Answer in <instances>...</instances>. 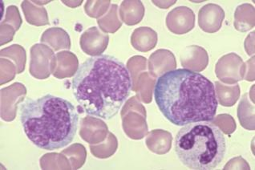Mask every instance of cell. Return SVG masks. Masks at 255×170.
<instances>
[{"label": "cell", "instance_id": "obj_1", "mask_svg": "<svg viewBox=\"0 0 255 170\" xmlns=\"http://www.w3.org/2000/svg\"><path fill=\"white\" fill-rule=\"evenodd\" d=\"M132 85L127 67L109 55L88 59L72 81V92L83 110L105 120L118 115L129 97Z\"/></svg>", "mask_w": 255, "mask_h": 170}, {"label": "cell", "instance_id": "obj_2", "mask_svg": "<svg viewBox=\"0 0 255 170\" xmlns=\"http://www.w3.org/2000/svg\"><path fill=\"white\" fill-rule=\"evenodd\" d=\"M154 98L164 117L177 126L211 121L218 109L213 83L199 72L185 68L158 77Z\"/></svg>", "mask_w": 255, "mask_h": 170}, {"label": "cell", "instance_id": "obj_3", "mask_svg": "<svg viewBox=\"0 0 255 170\" xmlns=\"http://www.w3.org/2000/svg\"><path fill=\"white\" fill-rule=\"evenodd\" d=\"M19 117L29 141L42 150L66 147L78 129L79 115L74 105L51 94L27 99L20 105Z\"/></svg>", "mask_w": 255, "mask_h": 170}, {"label": "cell", "instance_id": "obj_4", "mask_svg": "<svg viewBox=\"0 0 255 170\" xmlns=\"http://www.w3.org/2000/svg\"><path fill=\"white\" fill-rule=\"evenodd\" d=\"M175 152L180 162L191 170L216 168L224 158L227 144L220 129L210 121L189 124L177 133Z\"/></svg>", "mask_w": 255, "mask_h": 170}, {"label": "cell", "instance_id": "obj_5", "mask_svg": "<svg viewBox=\"0 0 255 170\" xmlns=\"http://www.w3.org/2000/svg\"><path fill=\"white\" fill-rule=\"evenodd\" d=\"M30 74L38 80H45L56 69V56L53 50L43 43L31 47Z\"/></svg>", "mask_w": 255, "mask_h": 170}, {"label": "cell", "instance_id": "obj_6", "mask_svg": "<svg viewBox=\"0 0 255 170\" xmlns=\"http://www.w3.org/2000/svg\"><path fill=\"white\" fill-rule=\"evenodd\" d=\"M245 64L239 55L235 52L221 57L215 66V74L218 79L227 84H238L244 79Z\"/></svg>", "mask_w": 255, "mask_h": 170}, {"label": "cell", "instance_id": "obj_7", "mask_svg": "<svg viewBox=\"0 0 255 170\" xmlns=\"http://www.w3.org/2000/svg\"><path fill=\"white\" fill-rule=\"evenodd\" d=\"M27 89L20 83H14L1 90V116L2 119L11 121L16 116L17 105L23 101Z\"/></svg>", "mask_w": 255, "mask_h": 170}, {"label": "cell", "instance_id": "obj_8", "mask_svg": "<svg viewBox=\"0 0 255 170\" xmlns=\"http://www.w3.org/2000/svg\"><path fill=\"white\" fill-rule=\"evenodd\" d=\"M165 23L171 32L176 35H184L194 29L195 14L188 6H177L167 14Z\"/></svg>", "mask_w": 255, "mask_h": 170}, {"label": "cell", "instance_id": "obj_9", "mask_svg": "<svg viewBox=\"0 0 255 170\" xmlns=\"http://www.w3.org/2000/svg\"><path fill=\"white\" fill-rule=\"evenodd\" d=\"M109 43V36L98 27H92L83 32L80 39V45L87 55L99 56L104 53Z\"/></svg>", "mask_w": 255, "mask_h": 170}, {"label": "cell", "instance_id": "obj_10", "mask_svg": "<svg viewBox=\"0 0 255 170\" xmlns=\"http://www.w3.org/2000/svg\"><path fill=\"white\" fill-rule=\"evenodd\" d=\"M109 133L107 125L100 118L87 116L81 120L80 136L87 143H101L106 139Z\"/></svg>", "mask_w": 255, "mask_h": 170}, {"label": "cell", "instance_id": "obj_11", "mask_svg": "<svg viewBox=\"0 0 255 170\" xmlns=\"http://www.w3.org/2000/svg\"><path fill=\"white\" fill-rule=\"evenodd\" d=\"M224 19V10L214 3L205 5L198 12V25L206 33L212 34L219 31Z\"/></svg>", "mask_w": 255, "mask_h": 170}, {"label": "cell", "instance_id": "obj_12", "mask_svg": "<svg viewBox=\"0 0 255 170\" xmlns=\"http://www.w3.org/2000/svg\"><path fill=\"white\" fill-rule=\"evenodd\" d=\"M181 63L185 69L194 72H202L208 66V53L201 46H189L181 52Z\"/></svg>", "mask_w": 255, "mask_h": 170}, {"label": "cell", "instance_id": "obj_13", "mask_svg": "<svg viewBox=\"0 0 255 170\" xmlns=\"http://www.w3.org/2000/svg\"><path fill=\"white\" fill-rule=\"evenodd\" d=\"M148 66L149 75L157 78L165 72L176 69L177 61L173 52L169 50L160 49L149 56Z\"/></svg>", "mask_w": 255, "mask_h": 170}, {"label": "cell", "instance_id": "obj_14", "mask_svg": "<svg viewBox=\"0 0 255 170\" xmlns=\"http://www.w3.org/2000/svg\"><path fill=\"white\" fill-rule=\"evenodd\" d=\"M122 118L124 132L132 140H140L148 134L146 117L134 111L126 113Z\"/></svg>", "mask_w": 255, "mask_h": 170}, {"label": "cell", "instance_id": "obj_15", "mask_svg": "<svg viewBox=\"0 0 255 170\" xmlns=\"http://www.w3.org/2000/svg\"><path fill=\"white\" fill-rule=\"evenodd\" d=\"M56 69L53 75L56 78H69L76 75L79 69L78 58L72 51H60L56 54Z\"/></svg>", "mask_w": 255, "mask_h": 170}, {"label": "cell", "instance_id": "obj_16", "mask_svg": "<svg viewBox=\"0 0 255 170\" xmlns=\"http://www.w3.org/2000/svg\"><path fill=\"white\" fill-rule=\"evenodd\" d=\"M145 144L153 154L164 155L170 151L173 137L169 132L163 129H155L147 134Z\"/></svg>", "mask_w": 255, "mask_h": 170}, {"label": "cell", "instance_id": "obj_17", "mask_svg": "<svg viewBox=\"0 0 255 170\" xmlns=\"http://www.w3.org/2000/svg\"><path fill=\"white\" fill-rule=\"evenodd\" d=\"M157 33L148 27H140L134 30L131 36L132 47L137 51L147 52L156 47Z\"/></svg>", "mask_w": 255, "mask_h": 170}, {"label": "cell", "instance_id": "obj_18", "mask_svg": "<svg viewBox=\"0 0 255 170\" xmlns=\"http://www.w3.org/2000/svg\"><path fill=\"white\" fill-rule=\"evenodd\" d=\"M40 41L52 47L56 51L70 49L71 47L70 36L61 27H54L47 29L43 33Z\"/></svg>", "mask_w": 255, "mask_h": 170}, {"label": "cell", "instance_id": "obj_19", "mask_svg": "<svg viewBox=\"0 0 255 170\" xmlns=\"http://www.w3.org/2000/svg\"><path fill=\"white\" fill-rule=\"evenodd\" d=\"M144 6L140 1H123L120 7V17L126 24L133 26L142 20Z\"/></svg>", "mask_w": 255, "mask_h": 170}, {"label": "cell", "instance_id": "obj_20", "mask_svg": "<svg viewBox=\"0 0 255 170\" xmlns=\"http://www.w3.org/2000/svg\"><path fill=\"white\" fill-rule=\"evenodd\" d=\"M255 7L250 3L239 5L235 12V28L241 32H247L255 25Z\"/></svg>", "mask_w": 255, "mask_h": 170}, {"label": "cell", "instance_id": "obj_21", "mask_svg": "<svg viewBox=\"0 0 255 170\" xmlns=\"http://www.w3.org/2000/svg\"><path fill=\"white\" fill-rule=\"evenodd\" d=\"M215 88L217 101L222 106L232 107L239 101L240 97V87L239 84L226 85L219 81H216Z\"/></svg>", "mask_w": 255, "mask_h": 170}, {"label": "cell", "instance_id": "obj_22", "mask_svg": "<svg viewBox=\"0 0 255 170\" xmlns=\"http://www.w3.org/2000/svg\"><path fill=\"white\" fill-rule=\"evenodd\" d=\"M238 117L242 127L247 130H255V105L249 94L246 93L241 99L238 107Z\"/></svg>", "mask_w": 255, "mask_h": 170}, {"label": "cell", "instance_id": "obj_23", "mask_svg": "<svg viewBox=\"0 0 255 170\" xmlns=\"http://www.w3.org/2000/svg\"><path fill=\"white\" fill-rule=\"evenodd\" d=\"M156 78L152 77L149 73L143 72L138 76L136 86L134 92H136V97L139 101H143L145 104H149L152 101V95L155 86Z\"/></svg>", "mask_w": 255, "mask_h": 170}, {"label": "cell", "instance_id": "obj_24", "mask_svg": "<svg viewBox=\"0 0 255 170\" xmlns=\"http://www.w3.org/2000/svg\"><path fill=\"white\" fill-rule=\"evenodd\" d=\"M21 6L27 23L35 26L49 24L47 10L43 6L39 7L30 1H23Z\"/></svg>", "mask_w": 255, "mask_h": 170}, {"label": "cell", "instance_id": "obj_25", "mask_svg": "<svg viewBox=\"0 0 255 170\" xmlns=\"http://www.w3.org/2000/svg\"><path fill=\"white\" fill-rule=\"evenodd\" d=\"M118 148V138L112 133H109L107 138L101 143L90 145V151L95 158L106 159L113 156Z\"/></svg>", "mask_w": 255, "mask_h": 170}, {"label": "cell", "instance_id": "obj_26", "mask_svg": "<svg viewBox=\"0 0 255 170\" xmlns=\"http://www.w3.org/2000/svg\"><path fill=\"white\" fill-rule=\"evenodd\" d=\"M97 23L100 28L105 33H115L122 27V22L118 17V6L117 4H112L108 12L98 18Z\"/></svg>", "mask_w": 255, "mask_h": 170}, {"label": "cell", "instance_id": "obj_27", "mask_svg": "<svg viewBox=\"0 0 255 170\" xmlns=\"http://www.w3.org/2000/svg\"><path fill=\"white\" fill-rule=\"evenodd\" d=\"M1 58H8L13 60L16 67V73L20 74L24 71L26 64V51L22 46L18 44L1 50Z\"/></svg>", "mask_w": 255, "mask_h": 170}, {"label": "cell", "instance_id": "obj_28", "mask_svg": "<svg viewBox=\"0 0 255 170\" xmlns=\"http://www.w3.org/2000/svg\"><path fill=\"white\" fill-rule=\"evenodd\" d=\"M61 154L68 158L72 166V170L81 169L86 161V150L81 144H73L66 150H63Z\"/></svg>", "mask_w": 255, "mask_h": 170}, {"label": "cell", "instance_id": "obj_29", "mask_svg": "<svg viewBox=\"0 0 255 170\" xmlns=\"http://www.w3.org/2000/svg\"><path fill=\"white\" fill-rule=\"evenodd\" d=\"M127 68L129 72L131 79H132V90H133L134 88L136 86L138 76H140V74L142 73V72L146 70V58L140 56V55L132 56L128 61Z\"/></svg>", "mask_w": 255, "mask_h": 170}, {"label": "cell", "instance_id": "obj_30", "mask_svg": "<svg viewBox=\"0 0 255 170\" xmlns=\"http://www.w3.org/2000/svg\"><path fill=\"white\" fill-rule=\"evenodd\" d=\"M214 125L222 132V134L231 135L237 129L236 122L234 117L230 114H219L214 117L211 121Z\"/></svg>", "mask_w": 255, "mask_h": 170}, {"label": "cell", "instance_id": "obj_31", "mask_svg": "<svg viewBox=\"0 0 255 170\" xmlns=\"http://www.w3.org/2000/svg\"><path fill=\"white\" fill-rule=\"evenodd\" d=\"M111 1H87L85 6L86 14L92 18H99L109 10Z\"/></svg>", "mask_w": 255, "mask_h": 170}, {"label": "cell", "instance_id": "obj_32", "mask_svg": "<svg viewBox=\"0 0 255 170\" xmlns=\"http://www.w3.org/2000/svg\"><path fill=\"white\" fill-rule=\"evenodd\" d=\"M1 23L10 24L11 27H14L15 31L19 30L22 24V18L16 6H10L7 7L5 19L1 21Z\"/></svg>", "mask_w": 255, "mask_h": 170}, {"label": "cell", "instance_id": "obj_33", "mask_svg": "<svg viewBox=\"0 0 255 170\" xmlns=\"http://www.w3.org/2000/svg\"><path fill=\"white\" fill-rule=\"evenodd\" d=\"M129 111L137 112L144 117H147L146 110L144 109V107L140 104L139 99L136 97H131L129 100H128L126 105H124L123 109H122V117H123L126 113Z\"/></svg>", "mask_w": 255, "mask_h": 170}, {"label": "cell", "instance_id": "obj_34", "mask_svg": "<svg viewBox=\"0 0 255 170\" xmlns=\"http://www.w3.org/2000/svg\"><path fill=\"white\" fill-rule=\"evenodd\" d=\"M224 170H251L249 164L247 163L245 159H243L241 156L233 158L227 162V164L224 166Z\"/></svg>", "mask_w": 255, "mask_h": 170}, {"label": "cell", "instance_id": "obj_35", "mask_svg": "<svg viewBox=\"0 0 255 170\" xmlns=\"http://www.w3.org/2000/svg\"><path fill=\"white\" fill-rule=\"evenodd\" d=\"M245 69H244V79L247 81H254L255 80V56L251 60L244 63Z\"/></svg>", "mask_w": 255, "mask_h": 170}, {"label": "cell", "instance_id": "obj_36", "mask_svg": "<svg viewBox=\"0 0 255 170\" xmlns=\"http://www.w3.org/2000/svg\"><path fill=\"white\" fill-rule=\"evenodd\" d=\"M245 49L249 55H254L255 54V31L247 36L245 41Z\"/></svg>", "mask_w": 255, "mask_h": 170}, {"label": "cell", "instance_id": "obj_37", "mask_svg": "<svg viewBox=\"0 0 255 170\" xmlns=\"http://www.w3.org/2000/svg\"><path fill=\"white\" fill-rule=\"evenodd\" d=\"M176 2L177 1H152L155 5L162 9L169 8L171 5L175 4Z\"/></svg>", "mask_w": 255, "mask_h": 170}]
</instances>
